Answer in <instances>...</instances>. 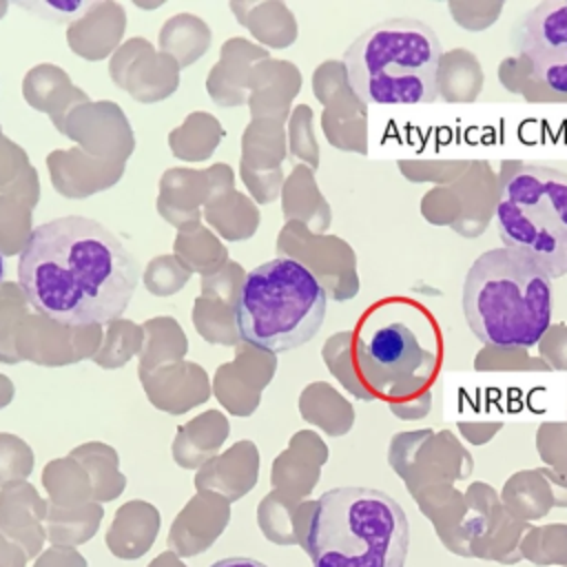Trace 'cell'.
Listing matches in <instances>:
<instances>
[{
    "instance_id": "44dd1931",
    "label": "cell",
    "mask_w": 567,
    "mask_h": 567,
    "mask_svg": "<svg viewBox=\"0 0 567 567\" xmlns=\"http://www.w3.org/2000/svg\"><path fill=\"white\" fill-rule=\"evenodd\" d=\"M148 567H186V565L182 563V558H179L177 554H173V551H162L157 558H153V560L148 563Z\"/></svg>"
},
{
    "instance_id": "30bf717a",
    "label": "cell",
    "mask_w": 567,
    "mask_h": 567,
    "mask_svg": "<svg viewBox=\"0 0 567 567\" xmlns=\"http://www.w3.org/2000/svg\"><path fill=\"white\" fill-rule=\"evenodd\" d=\"M49 507L27 481H11L0 489V534L24 549L29 558L42 554Z\"/></svg>"
},
{
    "instance_id": "9c48e42d",
    "label": "cell",
    "mask_w": 567,
    "mask_h": 567,
    "mask_svg": "<svg viewBox=\"0 0 567 567\" xmlns=\"http://www.w3.org/2000/svg\"><path fill=\"white\" fill-rule=\"evenodd\" d=\"M228 520V501L215 492H199L177 514L166 540L168 551L177 554L179 558L206 551L221 536Z\"/></svg>"
},
{
    "instance_id": "ba28073f",
    "label": "cell",
    "mask_w": 567,
    "mask_h": 567,
    "mask_svg": "<svg viewBox=\"0 0 567 567\" xmlns=\"http://www.w3.org/2000/svg\"><path fill=\"white\" fill-rule=\"evenodd\" d=\"M361 365L374 381H403L432 365L430 352L421 346L410 326L390 321L374 328L359 346Z\"/></svg>"
},
{
    "instance_id": "52a82bcc",
    "label": "cell",
    "mask_w": 567,
    "mask_h": 567,
    "mask_svg": "<svg viewBox=\"0 0 567 567\" xmlns=\"http://www.w3.org/2000/svg\"><path fill=\"white\" fill-rule=\"evenodd\" d=\"M509 42L538 82L567 93V0H545L525 11Z\"/></svg>"
},
{
    "instance_id": "9a60e30c",
    "label": "cell",
    "mask_w": 567,
    "mask_h": 567,
    "mask_svg": "<svg viewBox=\"0 0 567 567\" xmlns=\"http://www.w3.org/2000/svg\"><path fill=\"white\" fill-rule=\"evenodd\" d=\"M71 458H80L84 470L89 472L91 485H93V501H113L122 494L126 481L117 472V454L102 445V443H89L78 447Z\"/></svg>"
},
{
    "instance_id": "7c38bea8",
    "label": "cell",
    "mask_w": 567,
    "mask_h": 567,
    "mask_svg": "<svg viewBox=\"0 0 567 567\" xmlns=\"http://www.w3.org/2000/svg\"><path fill=\"white\" fill-rule=\"evenodd\" d=\"M159 512L146 501L124 503L106 532V547L122 560L142 558L155 543L159 532Z\"/></svg>"
},
{
    "instance_id": "3957f363",
    "label": "cell",
    "mask_w": 567,
    "mask_h": 567,
    "mask_svg": "<svg viewBox=\"0 0 567 567\" xmlns=\"http://www.w3.org/2000/svg\"><path fill=\"white\" fill-rule=\"evenodd\" d=\"M303 549L312 567H403L410 520L381 489L332 487L312 505Z\"/></svg>"
},
{
    "instance_id": "7a4b0ae2",
    "label": "cell",
    "mask_w": 567,
    "mask_h": 567,
    "mask_svg": "<svg viewBox=\"0 0 567 567\" xmlns=\"http://www.w3.org/2000/svg\"><path fill=\"white\" fill-rule=\"evenodd\" d=\"M461 306L478 341L498 348H532L551 321V277L509 248H492L470 266Z\"/></svg>"
},
{
    "instance_id": "5b68a950",
    "label": "cell",
    "mask_w": 567,
    "mask_h": 567,
    "mask_svg": "<svg viewBox=\"0 0 567 567\" xmlns=\"http://www.w3.org/2000/svg\"><path fill=\"white\" fill-rule=\"evenodd\" d=\"M326 288L308 266L275 257L252 268L237 295V334L261 350L286 352L308 343L323 326Z\"/></svg>"
},
{
    "instance_id": "2e32d148",
    "label": "cell",
    "mask_w": 567,
    "mask_h": 567,
    "mask_svg": "<svg viewBox=\"0 0 567 567\" xmlns=\"http://www.w3.org/2000/svg\"><path fill=\"white\" fill-rule=\"evenodd\" d=\"M42 481L49 489L51 505L55 507H80L93 498L91 478L71 458H58L47 465Z\"/></svg>"
},
{
    "instance_id": "5bb4252c",
    "label": "cell",
    "mask_w": 567,
    "mask_h": 567,
    "mask_svg": "<svg viewBox=\"0 0 567 567\" xmlns=\"http://www.w3.org/2000/svg\"><path fill=\"white\" fill-rule=\"evenodd\" d=\"M104 518L100 503L89 501L80 507H49L47 514V538L51 545L78 547L91 540Z\"/></svg>"
},
{
    "instance_id": "6da1fadb",
    "label": "cell",
    "mask_w": 567,
    "mask_h": 567,
    "mask_svg": "<svg viewBox=\"0 0 567 567\" xmlns=\"http://www.w3.org/2000/svg\"><path fill=\"white\" fill-rule=\"evenodd\" d=\"M18 281L49 319L100 326L117 319L140 284V264L97 219L62 215L35 226L20 252Z\"/></svg>"
},
{
    "instance_id": "8992f818",
    "label": "cell",
    "mask_w": 567,
    "mask_h": 567,
    "mask_svg": "<svg viewBox=\"0 0 567 567\" xmlns=\"http://www.w3.org/2000/svg\"><path fill=\"white\" fill-rule=\"evenodd\" d=\"M496 226L503 248L532 259L551 279L567 275V173L516 166L501 182Z\"/></svg>"
},
{
    "instance_id": "d6986e66",
    "label": "cell",
    "mask_w": 567,
    "mask_h": 567,
    "mask_svg": "<svg viewBox=\"0 0 567 567\" xmlns=\"http://www.w3.org/2000/svg\"><path fill=\"white\" fill-rule=\"evenodd\" d=\"M27 560L24 549L0 534V567H27Z\"/></svg>"
},
{
    "instance_id": "ac0fdd59",
    "label": "cell",
    "mask_w": 567,
    "mask_h": 567,
    "mask_svg": "<svg viewBox=\"0 0 567 567\" xmlns=\"http://www.w3.org/2000/svg\"><path fill=\"white\" fill-rule=\"evenodd\" d=\"M33 567H89V563L75 547L51 545L35 558Z\"/></svg>"
},
{
    "instance_id": "4fadbf2b",
    "label": "cell",
    "mask_w": 567,
    "mask_h": 567,
    "mask_svg": "<svg viewBox=\"0 0 567 567\" xmlns=\"http://www.w3.org/2000/svg\"><path fill=\"white\" fill-rule=\"evenodd\" d=\"M228 436V421L217 414L208 412L204 416H197L188 425L179 427L173 454L177 458V465L182 467H197L206 465L208 456L217 452L221 441Z\"/></svg>"
},
{
    "instance_id": "8fae6325",
    "label": "cell",
    "mask_w": 567,
    "mask_h": 567,
    "mask_svg": "<svg viewBox=\"0 0 567 567\" xmlns=\"http://www.w3.org/2000/svg\"><path fill=\"white\" fill-rule=\"evenodd\" d=\"M259 474V452L250 441H239L221 456L210 458L197 474L199 492H213L228 503L252 489Z\"/></svg>"
},
{
    "instance_id": "e0dca14e",
    "label": "cell",
    "mask_w": 567,
    "mask_h": 567,
    "mask_svg": "<svg viewBox=\"0 0 567 567\" xmlns=\"http://www.w3.org/2000/svg\"><path fill=\"white\" fill-rule=\"evenodd\" d=\"M33 470L31 447L11 434H0V485L24 481Z\"/></svg>"
},
{
    "instance_id": "7402d4cb",
    "label": "cell",
    "mask_w": 567,
    "mask_h": 567,
    "mask_svg": "<svg viewBox=\"0 0 567 567\" xmlns=\"http://www.w3.org/2000/svg\"><path fill=\"white\" fill-rule=\"evenodd\" d=\"M2 277H4V261H2V252H0V284H2Z\"/></svg>"
},
{
    "instance_id": "277c9868",
    "label": "cell",
    "mask_w": 567,
    "mask_h": 567,
    "mask_svg": "<svg viewBox=\"0 0 567 567\" xmlns=\"http://www.w3.org/2000/svg\"><path fill=\"white\" fill-rule=\"evenodd\" d=\"M441 42L436 31L416 18H385L343 53L346 78L365 104L416 106L439 95Z\"/></svg>"
},
{
    "instance_id": "ffe728a7",
    "label": "cell",
    "mask_w": 567,
    "mask_h": 567,
    "mask_svg": "<svg viewBox=\"0 0 567 567\" xmlns=\"http://www.w3.org/2000/svg\"><path fill=\"white\" fill-rule=\"evenodd\" d=\"M210 567H268V565H264L257 558H248V556H228V558L213 563Z\"/></svg>"
}]
</instances>
